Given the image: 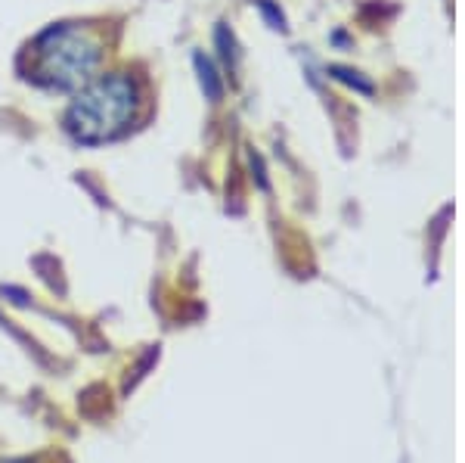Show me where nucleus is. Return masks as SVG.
<instances>
[{
	"label": "nucleus",
	"instance_id": "f257e3e1",
	"mask_svg": "<svg viewBox=\"0 0 465 463\" xmlns=\"http://www.w3.org/2000/svg\"><path fill=\"white\" fill-rule=\"evenodd\" d=\"M35 78L56 91H74L94 78L103 59V44L96 32L84 25H54L32 47Z\"/></svg>",
	"mask_w": 465,
	"mask_h": 463
},
{
	"label": "nucleus",
	"instance_id": "f03ea898",
	"mask_svg": "<svg viewBox=\"0 0 465 463\" xmlns=\"http://www.w3.org/2000/svg\"><path fill=\"white\" fill-rule=\"evenodd\" d=\"M137 109V87L127 75H106L87 81L84 91L74 96L65 116V128L81 144H103L118 137Z\"/></svg>",
	"mask_w": 465,
	"mask_h": 463
},
{
	"label": "nucleus",
	"instance_id": "7ed1b4c3",
	"mask_svg": "<svg viewBox=\"0 0 465 463\" xmlns=\"http://www.w3.org/2000/svg\"><path fill=\"white\" fill-rule=\"evenodd\" d=\"M193 63H196V72H199V81H202V91H205L208 100H221V94H223V85H221V78H217V72H214V65L208 63L205 56L196 54L193 56Z\"/></svg>",
	"mask_w": 465,
	"mask_h": 463
}]
</instances>
